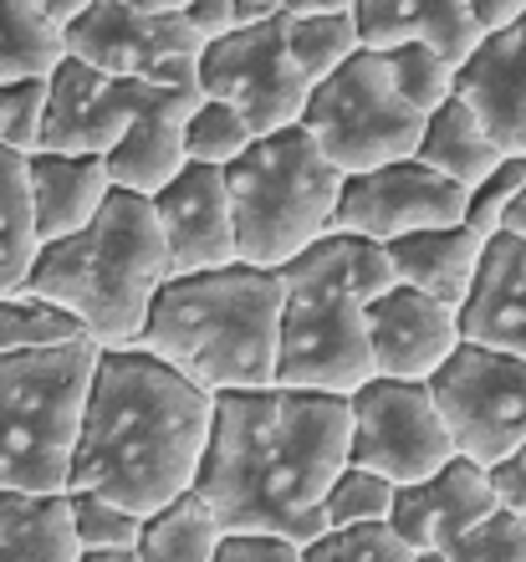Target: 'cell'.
Segmentation results:
<instances>
[{"instance_id": "7402d4cb", "label": "cell", "mask_w": 526, "mask_h": 562, "mask_svg": "<svg viewBox=\"0 0 526 562\" xmlns=\"http://www.w3.org/2000/svg\"><path fill=\"white\" fill-rule=\"evenodd\" d=\"M26 184H31V210H36L42 246L82 231L103 210L108 194H113L103 154H52V148H36V154H26Z\"/></svg>"}, {"instance_id": "4316f807", "label": "cell", "mask_w": 526, "mask_h": 562, "mask_svg": "<svg viewBox=\"0 0 526 562\" xmlns=\"http://www.w3.org/2000/svg\"><path fill=\"white\" fill-rule=\"evenodd\" d=\"M220 542V521L194 491L148 512L138 532V562H210Z\"/></svg>"}, {"instance_id": "d6986e66", "label": "cell", "mask_w": 526, "mask_h": 562, "mask_svg": "<svg viewBox=\"0 0 526 562\" xmlns=\"http://www.w3.org/2000/svg\"><path fill=\"white\" fill-rule=\"evenodd\" d=\"M491 506H501L491 471L475 460L455 456L445 460L435 475H424L414 486H394V506H389V532L410 552L445 548L460 527L485 517Z\"/></svg>"}, {"instance_id": "e0dca14e", "label": "cell", "mask_w": 526, "mask_h": 562, "mask_svg": "<svg viewBox=\"0 0 526 562\" xmlns=\"http://www.w3.org/2000/svg\"><path fill=\"white\" fill-rule=\"evenodd\" d=\"M205 98L200 82H179V88H164L154 82L144 98V108L133 113L128 134L117 138L103 154L108 179L113 190H133V194H159L169 179L184 169V119L194 113V103Z\"/></svg>"}, {"instance_id": "60d3db41", "label": "cell", "mask_w": 526, "mask_h": 562, "mask_svg": "<svg viewBox=\"0 0 526 562\" xmlns=\"http://www.w3.org/2000/svg\"><path fill=\"white\" fill-rule=\"evenodd\" d=\"M470 15H475L481 36H491V31H506L512 21H522L526 0H470Z\"/></svg>"}, {"instance_id": "ab89813d", "label": "cell", "mask_w": 526, "mask_h": 562, "mask_svg": "<svg viewBox=\"0 0 526 562\" xmlns=\"http://www.w3.org/2000/svg\"><path fill=\"white\" fill-rule=\"evenodd\" d=\"M491 486H496V496L512 512H522V521H526V445L516 450V456H506L501 465H491Z\"/></svg>"}, {"instance_id": "cb8c5ba5", "label": "cell", "mask_w": 526, "mask_h": 562, "mask_svg": "<svg viewBox=\"0 0 526 562\" xmlns=\"http://www.w3.org/2000/svg\"><path fill=\"white\" fill-rule=\"evenodd\" d=\"M72 506L67 491L31 496V491L0 486V562H77Z\"/></svg>"}, {"instance_id": "603a6c76", "label": "cell", "mask_w": 526, "mask_h": 562, "mask_svg": "<svg viewBox=\"0 0 526 562\" xmlns=\"http://www.w3.org/2000/svg\"><path fill=\"white\" fill-rule=\"evenodd\" d=\"M389 246V261H394V277L414 292L435 296L445 307H460L470 296V281L481 267L485 236L460 225H429V231H410V236L383 240Z\"/></svg>"}, {"instance_id": "44dd1931", "label": "cell", "mask_w": 526, "mask_h": 562, "mask_svg": "<svg viewBox=\"0 0 526 562\" xmlns=\"http://www.w3.org/2000/svg\"><path fill=\"white\" fill-rule=\"evenodd\" d=\"M352 31L358 46H399L424 42L439 57L460 67L481 42V26L470 15V0H352Z\"/></svg>"}, {"instance_id": "83f0119b", "label": "cell", "mask_w": 526, "mask_h": 562, "mask_svg": "<svg viewBox=\"0 0 526 562\" xmlns=\"http://www.w3.org/2000/svg\"><path fill=\"white\" fill-rule=\"evenodd\" d=\"M61 57H67L61 26H52L31 0H0V82L46 77Z\"/></svg>"}, {"instance_id": "8992f818", "label": "cell", "mask_w": 526, "mask_h": 562, "mask_svg": "<svg viewBox=\"0 0 526 562\" xmlns=\"http://www.w3.org/2000/svg\"><path fill=\"white\" fill-rule=\"evenodd\" d=\"M225 190L235 221V261L277 271L333 231L343 175L322 159L302 123H287L277 134H256L240 159L225 164Z\"/></svg>"}, {"instance_id": "f546056e", "label": "cell", "mask_w": 526, "mask_h": 562, "mask_svg": "<svg viewBox=\"0 0 526 562\" xmlns=\"http://www.w3.org/2000/svg\"><path fill=\"white\" fill-rule=\"evenodd\" d=\"M389 506H394V481L368 471V465H352V460H343V471L322 491V521H327V532L389 521Z\"/></svg>"}, {"instance_id": "d590c367", "label": "cell", "mask_w": 526, "mask_h": 562, "mask_svg": "<svg viewBox=\"0 0 526 562\" xmlns=\"http://www.w3.org/2000/svg\"><path fill=\"white\" fill-rule=\"evenodd\" d=\"M42 113H46V77H11L0 82V144L15 154L42 148Z\"/></svg>"}, {"instance_id": "ba28073f", "label": "cell", "mask_w": 526, "mask_h": 562, "mask_svg": "<svg viewBox=\"0 0 526 562\" xmlns=\"http://www.w3.org/2000/svg\"><path fill=\"white\" fill-rule=\"evenodd\" d=\"M281 277V327H277V384L317 389L348 400L373 379L363 302L343 286L333 231L317 236L302 256H292Z\"/></svg>"}, {"instance_id": "6da1fadb", "label": "cell", "mask_w": 526, "mask_h": 562, "mask_svg": "<svg viewBox=\"0 0 526 562\" xmlns=\"http://www.w3.org/2000/svg\"><path fill=\"white\" fill-rule=\"evenodd\" d=\"M348 460V400L317 389H225L210 394V440L194 496L220 532H281L317 542L322 491Z\"/></svg>"}, {"instance_id": "3957f363", "label": "cell", "mask_w": 526, "mask_h": 562, "mask_svg": "<svg viewBox=\"0 0 526 562\" xmlns=\"http://www.w3.org/2000/svg\"><path fill=\"white\" fill-rule=\"evenodd\" d=\"M281 277L266 267H231L169 277L154 292L148 323L133 348L154 353L205 394L277 384Z\"/></svg>"}, {"instance_id": "f35d334b", "label": "cell", "mask_w": 526, "mask_h": 562, "mask_svg": "<svg viewBox=\"0 0 526 562\" xmlns=\"http://www.w3.org/2000/svg\"><path fill=\"white\" fill-rule=\"evenodd\" d=\"M352 0H231L235 26L240 21H271V15H348Z\"/></svg>"}, {"instance_id": "1f68e13d", "label": "cell", "mask_w": 526, "mask_h": 562, "mask_svg": "<svg viewBox=\"0 0 526 562\" xmlns=\"http://www.w3.org/2000/svg\"><path fill=\"white\" fill-rule=\"evenodd\" d=\"M383 52V67L394 77V88L410 98L419 113H435L445 98L455 92V67L439 57L435 46L424 42H399V46H379Z\"/></svg>"}, {"instance_id": "9c48e42d", "label": "cell", "mask_w": 526, "mask_h": 562, "mask_svg": "<svg viewBox=\"0 0 526 562\" xmlns=\"http://www.w3.org/2000/svg\"><path fill=\"white\" fill-rule=\"evenodd\" d=\"M424 119L429 113H419L394 88L383 52L358 46L312 88L296 123L312 134V144L322 148V159L333 164L337 175H363L379 164L414 159Z\"/></svg>"}, {"instance_id": "7bdbcfd3", "label": "cell", "mask_w": 526, "mask_h": 562, "mask_svg": "<svg viewBox=\"0 0 526 562\" xmlns=\"http://www.w3.org/2000/svg\"><path fill=\"white\" fill-rule=\"evenodd\" d=\"M501 231H506V236H516L526 246V184L512 194V205L501 210Z\"/></svg>"}, {"instance_id": "2e32d148", "label": "cell", "mask_w": 526, "mask_h": 562, "mask_svg": "<svg viewBox=\"0 0 526 562\" xmlns=\"http://www.w3.org/2000/svg\"><path fill=\"white\" fill-rule=\"evenodd\" d=\"M363 323L373 373H383V379H429L466 342L460 338V307H445L404 281L368 302Z\"/></svg>"}, {"instance_id": "ffe728a7", "label": "cell", "mask_w": 526, "mask_h": 562, "mask_svg": "<svg viewBox=\"0 0 526 562\" xmlns=\"http://www.w3.org/2000/svg\"><path fill=\"white\" fill-rule=\"evenodd\" d=\"M460 338L526 358V246L506 231L485 240L470 296L460 302Z\"/></svg>"}, {"instance_id": "4dcf8cb0", "label": "cell", "mask_w": 526, "mask_h": 562, "mask_svg": "<svg viewBox=\"0 0 526 562\" xmlns=\"http://www.w3.org/2000/svg\"><path fill=\"white\" fill-rule=\"evenodd\" d=\"M250 138H256L250 134V123L240 119L231 103H220V98H200L194 113L184 119V159L225 169V164H235L240 154H246Z\"/></svg>"}, {"instance_id": "d6a6232c", "label": "cell", "mask_w": 526, "mask_h": 562, "mask_svg": "<svg viewBox=\"0 0 526 562\" xmlns=\"http://www.w3.org/2000/svg\"><path fill=\"white\" fill-rule=\"evenodd\" d=\"M439 552L450 562H526V521L501 502L470 527H460Z\"/></svg>"}, {"instance_id": "836d02e7", "label": "cell", "mask_w": 526, "mask_h": 562, "mask_svg": "<svg viewBox=\"0 0 526 562\" xmlns=\"http://www.w3.org/2000/svg\"><path fill=\"white\" fill-rule=\"evenodd\" d=\"M67 506H72V532L77 548H138V532H144V517L128 512V506L108 502L98 491H67Z\"/></svg>"}, {"instance_id": "7c38bea8", "label": "cell", "mask_w": 526, "mask_h": 562, "mask_svg": "<svg viewBox=\"0 0 526 562\" xmlns=\"http://www.w3.org/2000/svg\"><path fill=\"white\" fill-rule=\"evenodd\" d=\"M348 460L389 475L394 486H414L455 460V440L435 409L424 379H383L348 394Z\"/></svg>"}, {"instance_id": "30bf717a", "label": "cell", "mask_w": 526, "mask_h": 562, "mask_svg": "<svg viewBox=\"0 0 526 562\" xmlns=\"http://www.w3.org/2000/svg\"><path fill=\"white\" fill-rule=\"evenodd\" d=\"M424 384L450 429L455 456L491 471L526 445V358L460 342Z\"/></svg>"}, {"instance_id": "74e56055", "label": "cell", "mask_w": 526, "mask_h": 562, "mask_svg": "<svg viewBox=\"0 0 526 562\" xmlns=\"http://www.w3.org/2000/svg\"><path fill=\"white\" fill-rule=\"evenodd\" d=\"M210 562H302V542L281 532H220Z\"/></svg>"}, {"instance_id": "ac0fdd59", "label": "cell", "mask_w": 526, "mask_h": 562, "mask_svg": "<svg viewBox=\"0 0 526 562\" xmlns=\"http://www.w3.org/2000/svg\"><path fill=\"white\" fill-rule=\"evenodd\" d=\"M455 98L481 119L501 154H526V15L475 42L455 67Z\"/></svg>"}, {"instance_id": "277c9868", "label": "cell", "mask_w": 526, "mask_h": 562, "mask_svg": "<svg viewBox=\"0 0 526 562\" xmlns=\"http://www.w3.org/2000/svg\"><path fill=\"white\" fill-rule=\"evenodd\" d=\"M164 281L169 251L154 221V200L113 190L82 231L46 240L36 251L26 292L67 307L98 348H133Z\"/></svg>"}, {"instance_id": "8fae6325", "label": "cell", "mask_w": 526, "mask_h": 562, "mask_svg": "<svg viewBox=\"0 0 526 562\" xmlns=\"http://www.w3.org/2000/svg\"><path fill=\"white\" fill-rule=\"evenodd\" d=\"M67 57L88 61L108 77H138V82H200V52L205 36L190 26L184 11H138L123 0H92L88 11L61 26Z\"/></svg>"}, {"instance_id": "9a60e30c", "label": "cell", "mask_w": 526, "mask_h": 562, "mask_svg": "<svg viewBox=\"0 0 526 562\" xmlns=\"http://www.w3.org/2000/svg\"><path fill=\"white\" fill-rule=\"evenodd\" d=\"M154 200L164 251H169V277L190 271H215L235 261V221H231V190L225 169L215 164H184Z\"/></svg>"}, {"instance_id": "8d00e7d4", "label": "cell", "mask_w": 526, "mask_h": 562, "mask_svg": "<svg viewBox=\"0 0 526 562\" xmlns=\"http://www.w3.org/2000/svg\"><path fill=\"white\" fill-rule=\"evenodd\" d=\"M526 184V154H506V159L491 169V175L466 194V225L481 231L485 240L501 231V210L512 205V194Z\"/></svg>"}, {"instance_id": "d4e9b609", "label": "cell", "mask_w": 526, "mask_h": 562, "mask_svg": "<svg viewBox=\"0 0 526 562\" xmlns=\"http://www.w3.org/2000/svg\"><path fill=\"white\" fill-rule=\"evenodd\" d=\"M414 159L429 164L435 175L455 179V184H466V190H475L491 169H496L506 154L496 148V138L481 128V119L470 113L460 98H445V103L424 119V134H419V148H414Z\"/></svg>"}, {"instance_id": "e575fe53", "label": "cell", "mask_w": 526, "mask_h": 562, "mask_svg": "<svg viewBox=\"0 0 526 562\" xmlns=\"http://www.w3.org/2000/svg\"><path fill=\"white\" fill-rule=\"evenodd\" d=\"M414 552L389 532V521H373V527H337V532H322L317 542L302 548V562H410Z\"/></svg>"}, {"instance_id": "f1b7e54d", "label": "cell", "mask_w": 526, "mask_h": 562, "mask_svg": "<svg viewBox=\"0 0 526 562\" xmlns=\"http://www.w3.org/2000/svg\"><path fill=\"white\" fill-rule=\"evenodd\" d=\"M88 338L67 307L46 302L36 292H11L0 296V353H26V348H57V342Z\"/></svg>"}, {"instance_id": "b9f144b4", "label": "cell", "mask_w": 526, "mask_h": 562, "mask_svg": "<svg viewBox=\"0 0 526 562\" xmlns=\"http://www.w3.org/2000/svg\"><path fill=\"white\" fill-rule=\"evenodd\" d=\"M31 5H36V11H42L52 26H67V21H77V15L88 11L92 0H31Z\"/></svg>"}, {"instance_id": "52a82bcc", "label": "cell", "mask_w": 526, "mask_h": 562, "mask_svg": "<svg viewBox=\"0 0 526 562\" xmlns=\"http://www.w3.org/2000/svg\"><path fill=\"white\" fill-rule=\"evenodd\" d=\"M98 342L0 353V486L52 496L72 481V450L88 409Z\"/></svg>"}, {"instance_id": "ee69618b", "label": "cell", "mask_w": 526, "mask_h": 562, "mask_svg": "<svg viewBox=\"0 0 526 562\" xmlns=\"http://www.w3.org/2000/svg\"><path fill=\"white\" fill-rule=\"evenodd\" d=\"M77 562H138V548H92Z\"/></svg>"}, {"instance_id": "f6af8a7d", "label": "cell", "mask_w": 526, "mask_h": 562, "mask_svg": "<svg viewBox=\"0 0 526 562\" xmlns=\"http://www.w3.org/2000/svg\"><path fill=\"white\" fill-rule=\"evenodd\" d=\"M410 562H450V558H445V552H439V548H424V552H414Z\"/></svg>"}, {"instance_id": "7a4b0ae2", "label": "cell", "mask_w": 526, "mask_h": 562, "mask_svg": "<svg viewBox=\"0 0 526 562\" xmlns=\"http://www.w3.org/2000/svg\"><path fill=\"white\" fill-rule=\"evenodd\" d=\"M210 394L144 348H103L77 429L67 491H98L138 517L194 486Z\"/></svg>"}, {"instance_id": "4fadbf2b", "label": "cell", "mask_w": 526, "mask_h": 562, "mask_svg": "<svg viewBox=\"0 0 526 562\" xmlns=\"http://www.w3.org/2000/svg\"><path fill=\"white\" fill-rule=\"evenodd\" d=\"M466 184L435 175L419 159H394L363 175H343L333 210V231H352L368 240H394L429 225L466 221Z\"/></svg>"}, {"instance_id": "484cf974", "label": "cell", "mask_w": 526, "mask_h": 562, "mask_svg": "<svg viewBox=\"0 0 526 562\" xmlns=\"http://www.w3.org/2000/svg\"><path fill=\"white\" fill-rule=\"evenodd\" d=\"M36 251H42V236H36V210H31L26 154L0 144V296L26 286Z\"/></svg>"}, {"instance_id": "5bb4252c", "label": "cell", "mask_w": 526, "mask_h": 562, "mask_svg": "<svg viewBox=\"0 0 526 562\" xmlns=\"http://www.w3.org/2000/svg\"><path fill=\"white\" fill-rule=\"evenodd\" d=\"M154 82L138 77H108L77 57H61L46 72V113L42 148L52 154H108L128 134L133 113L144 108Z\"/></svg>"}, {"instance_id": "5b68a950", "label": "cell", "mask_w": 526, "mask_h": 562, "mask_svg": "<svg viewBox=\"0 0 526 562\" xmlns=\"http://www.w3.org/2000/svg\"><path fill=\"white\" fill-rule=\"evenodd\" d=\"M358 52L352 15H271L210 36L200 52L205 98L231 103L250 134H277L302 119L312 88Z\"/></svg>"}]
</instances>
